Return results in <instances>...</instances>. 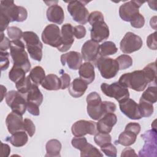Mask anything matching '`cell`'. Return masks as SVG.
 <instances>
[{"label": "cell", "mask_w": 157, "mask_h": 157, "mask_svg": "<svg viewBox=\"0 0 157 157\" xmlns=\"http://www.w3.org/2000/svg\"><path fill=\"white\" fill-rule=\"evenodd\" d=\"M41 86L47 90H58L61 87L60 78L55 74H50L45 76Z\"/></svg>", "instance_id": "d4e9b609"}, {"label": "cell", "mask_w": 157, "mask_h": 157, "mask_svg": "<svg viewBox=\"0 0 157 157\" xmlns=\"http://www.w3.org/2000/svg\"><path fill=\"white\" fill-rule=\"evenodd\" d=\"M137 156V155L135 153V150L134 149H132L131 147H127L126 148H124L121 154V156Z\"/></svg>", "instance_id": "f5cc1de1"}, {"label": "cell", "mask_w": 157, "mask_h": 157, "mask_svg": "<svg viewBox=\"0 0 157 157\" xmlns=\"http://www.w3.org/2000/svg\"><path fill=\"white\" fill-rule=\"evenodd\" d=\"M118 82L126 88H129L136 91H144L149 82L142 70L134 71L125 73L121 75Z\"/></svg>", "instance_id": "277c9868"}, {"label": "cell", "mask_w": 157, "mask_h": 157, "mask_svg": "<svg viewBox=\"0 0 157 157\" xmlns=\"http://www.w3.org/2000/svg\"><path fill=\"white\" fill-rule=\"evenodd\" d=\"M88 2L82 1H69L67 4V11L72 19L80 25H85L88 22L89 12L85 7Z\"/></svg>", "instance_id": "ba28073f"}, {"label": "cell", "mask_w": 157, "mask_h": 157, "mask_svg": "<svg viewBox=\"0 0 157 157\" xmlns=\"http://www.w3.org/2000/svg\"><path fill=\"white\" fill-rule=\"evenodd\" d=\"M1 156L2 157H7L9 156L10 153V148L9 145L6 144H3L2 142L1 143Z\"/></svg>", "instance_id": "816d5d0a"}, {"label": "cell", "mask_w": 157, "mask_h": 157, "mask_svg": "<svg viewBox=\"0 0 157 157\" xmlns=\"http://www.w3.org/2000/svg\"><path fill=\"white\" fill-rule=\"evenodd\" d=\"M87 113L94 120H98L104 115L113 113L116 105L110 101H102L100 95L95 91L90 93L86 97Z\"/></svg>", "instance_id": "6da1fadb"}, {"label": "cell", "mask_w": 157, "mask_h": 157, "mask_svg": "<svg viewBox=\"0 0 157 157\" xmlns=\"http://www.w3.org/2000/svg\"><path fill=\"white\" fill-rule=\"evenodd\" d=\"M120 109L128 118L131 120H140L142 118L137 103L133 99L127 98L119 102Z\"/></svg>", "instance_id": "9a60e30c"}, {"label": "cell", "mask_w": 157, "mask_h": 157, "mask_svg": "<svg viewBox=\"0 0 157 157\" xmlns=\"http://www.w3.org/2000/svg\"><path fill=\"white\" fill-rule=\"evenodd\" d=\"M145 141V144L139 152V156H156V131L151 129L145 132L141 135Z\"/></svg>", "instance_id": "8fae6325"}, {"label": "cell", "mask_w": 157, "mask_h": 157, "mask_svg": "<svg viewBox=\"0 0 157 157\" xmlns=\"http://www.w3.org/2000/svg\"><path fill=\"white\" fill-rule=\"evenodd\" d=\"M137 135L135 132L125 128L124 131L119 135L117 144L126 147L130 146L134 144Z\"/></svg>", "instance_id": "484cf974"}, {"label": "cell", "mask_w": 157, "mask_h": 157, "mask_svg": "<svg viewBox=\"0 0 157 157\" xmlns=\"http://www.w3.org/2000/svg\"><path fill=\"white\" fill-rule=\"evenodd\" d=\"M25 48V44L21 40L10 41V55L12 59L13 66L21 67L28 72L30 71L31 65Z\"/></svg>", "instance_id": "5b68a950"}, {"label": "cell", "mask_w": 157, "mask_h": 157, "mask_svg": "<svg viewBox=\"0 0 157 157\" xmlns=\"http://www.w3.org/2000/svg\"><path fill=\"white\" fill-rule=\"evenodd\" d=\"M47 20L52 23L61 25L64 19V13L63 8L58 4L50 5L47 10Z\"/></svg>", "instance_id": "7402d4cb"}, {"label": "cell", "mask_w": 157, "mask_h": 157, "mask_svg": "<svg viewBox=\"0 0 157 157\" xmlns=\"http://www.w3.org/2000/svg\"><path fill=\"white\" fill-rule=\"evenodd\" d=\"M80 78L88 84L91 83L95 78L94 68L90 62L82 63L78 69Z\"/></svg>", "instance_id": "cb8c5ba5"}, {"label": "cell", "mask_w": 157, "mask_h": 157, "mask_svg": "<svg viewBox=\"0 0 157 157\" xmlns=\"http://www.w3.org/2000/svg\"><path fill=\"white\" fill-rule=\"evenodd\" d=\"M23 129L28 132L29 137H32L36 132V127L33 121L29 118H25L23 121Z\"/></svg>", "instance_id": "7bdbcfd3"}, {"label": "cell", "mask_w": 157, "mask_h": 157, "mask_svg": "<svg viewBox=\"0 0 157 157\" xmlns=\"http://www.w3.org/2000/svg\"><path fill=\"white\" fill-rule=\"evenodd\" d=\"M1 101H2L4 99V98L5 97L6 94V92H7V89L6 88L3 86V85H1Z\"/></svg>", "instance_id": "db71d44e"}, {"label": "cell", "mask_w": 157, "mask_h": 157, "mask_svg": "<svg viewBox=\"0 0 157 157\" xmlns=\"http://www.w3.org/2000/svg\"><path fill=\"white\" fill-rule=\"evenodd\" d=\"M33 83L29 75L26 77H25L24 78L15 83V87L17 89V91L23 95H25L28 93Z\"/></svg>", "instance_id": "836d02e7"}, {"label": "cell", "mask_w": 157, "mask_h": 157, "mask_svg": "<svg viewBox=\"0 0 157 157\" xmlns=\"http://www.w3.org/2000/svg\"><path fill=\"white\" fill-rule=\"evenodd\" d=\"M25 131H20L12 134L10 137H8L6 140L15 147H21L26 144L28 140V137Z\"/></svg>", "instance_id": "4316f807"}, {"label": "cell", "mask_w": 157, "mask_h": 157, "mask_svg": "<svg viewBox=\"0 0 157 157\" xmlns=\"http://www.w3.org/2000/svg\"><path fill=\"white\" fill-rule=\"evenodd\" d=\"M144 3L139 1H130L123 4L119 8V15L125 21H130L131 18L137 13L139 9Z\"/></svg>", "instance_id": "2e32d148"}, {"label": "cell", "mask_w": 157, "mask_h": 157, "mask_svg": "<svg viewBox=\"0 0 157 157\" xmlns=\"http://www.w3.org/2000/svg\"><path fill=\"white\" fill-rule=\"evenodd\" d=\"M140 98L146 101L151 102L152 104L156 103L157 101L156 86H148L146 89V90L142 93Z\"/></svg>", "instance_id": "8d00e7d4"}, {"label": "cell", "mask_w": 157, "mask_h": 157, "mask_svg": "<svg viewBox=\"0 0 157 157\" xmlns=\"http://www.w3.org/2000/svg\"><path fill=\"white\" fill-rule=\"evenodd\" d=\"M29 76L32 83L38 86L42 84L45 78V71L41 66H36L30 71Z\"/></svg>", "instance_id": "f546056e"}, {"label": "cell", "mask_w": 157, "mask_h": 157, "mask_svg": "<svg viewBox=\"0 0 157 157\" xmlns=\"http://www.w3.org/2000/svg\"><path fill=\"white\" fill-rule=\"evenodd\" d=\"M88 143L87 140L83 136L82 137H74L71 140L72 145L76 149L80 151L83 148V147Z\"/></svg>", "instance_id": "ee69618b"}, {"label": "cell", "mask_w": 157, "mask_h": 157, "mask_svg": "<svg viewBox=\"0 0 157 157\" xmlns=\"http://www.w3.org/2000/svg\"><path fill=\"white\" fill-rule=\"evenodd\" d=\"M111 136L109 134L97 132L94 137V142L99 147H101L105 144L111 142Z\"/></svg>", "instance_id": "f35d334b"}, {"label": "cell", "mask_w": 157, "mask_h": 157, "mask_svg": "<svg viewBox=\"0 0 157 157\" xmlns=\"http://www.w3.org/2000/svg\"><path fill=\"white\" fill-rule=\"evenodd\" d=\"M27 110L29 113L34 116H38L40 114V110L39 108V105L27 101Z\"/></svg>", "instance_id": "f907efd6"}, {"label": "cell", "mask_w": 157, "mask_h": 157, "mask_svg": "<svg viewBox=\"0 0 157 157\" xmlns=\"http://www.w3.org/2000/svg\"><path fill=\"white\" fill-rule=\"evenodd\" d=\"M101 147V151L107 156L110 157H116L117 156V150L116 147L110 143L105 144L103 145H102Z\"/></svg>", "instance_id": "60d3db41"}, {"label": "cell", "mask_w": 157, "mask_h": 157, "mask_svg": "<svg viewBox=\"0 0 157 157\" xmlns=\"http://www.w3.org/2000/svg\"><path fill=\"white\" fill-rule=\"evenodd\" d=\"M143 42L141 37L132 32L126 33L120 43L121 51L126 54L136 52L141 48Z\"/></svg>", "instance_id": "7c38bea8"}, {"label": "cell", "mask_w": 157, "mask_h": 157, "mask_svg": "<svg viewBox=\"0 0 157 157\" xmlns=\"http://www.w3.org/2000/svg\"><path fill=\"white\" fill-rule=\"evenodd\" d=\"M26 73L25 71L21 67L13 66L9 72V78L12 82L17 83L25 77Z\"/></svg>", "instance_id": "1f68e13d"}, {"label": "cell", "mask_w": 157, "mask_h": 157, "mask_svg": "<svg viewBox=\"0 0 157 157\" xmlns=\"http://www.w3.org/2000/svg\"><path fill=\"white\" fill-rule=\"evenodd\" d=\"M156 32H154L153 33L150 34L147 38V45L148 47L151 50H156L157 44H156Z\"/></svg>", "instance_id": "7dc6e473"}, {"label": "cell", "mask_w": 157, "mask_h": 157, "mask_svg": "<svg viewBox=\"0 0 157 157\" xmlns=\"http://www.w3.org/2000/svg\"><path fill=\"white\" fill-rule=\"evenodd\" d=\"M72 134L75 137H82L86 134L95 135L97 132L96 123L91 120H80L75 122L71 127Z\"/></svg>", "instance_id": "5bb4252c"}, {"label": "cell", "mask_w": 157, "mask_h": 157, "mask_svg": "<svg viewBox=\"0 0 157 157\" xmlns=\"http://www.w3.org/2000/svg\"><path fill=\"white\" fill-rule=\"evenodd\" d=\"M1 69L2 71L6 70L9 66V53L7 52L1 51Z\"/></svg>", "instance_id": "f6af8a7d"}, {"label": "cell", "mask_w": 157, "mask_h": 157, "mask_svg": "<svg viewBox=\"0 0 157 157\" xmlns=\"http://www.w3.org/2000/svg\"><path fill=\"white\" fill-rule=\"evenodd\" d=\"M61 62L63 66L67 64L69 68L72 70H77L82 64V55L75 51H71L61 56Z\"/></svg>", "instance_id": "d6986e66"}, {"label": "cell", "mask_w": 157, "mask_h": 157, "mask_svg": "<svg viewBox=\"0 0 157 157\" xmlns=\"http://www.w3.org/2000/svg\"><path fill=\"white\" fill-rule=\"evenodd\" d=\"M43 95L37 85L33 83V85L26 94V101L33 102L37 105H40L43 101Z\"/></svg>", "instance_id": "83f0119b"}, {"label": "cell", "mask_w": 157, "mask_h": 157, "mask_svg": "<svg viewBox=\"0 0 157 157\" xmlns=\"http://www.w3.org/2000/svg\"><path fill=\"white\" fill-rule=\"evenodd\" d=\"M88 88V83L80 78H75L68 87V91L71 96L80 98L85 93Z\"/></svg>", "instance_id": "603a6c76"}, {"label": "cell", "mask_w": 157, "mask_h": 157, "mask_svg": "<svg viewBox=\"0 0 157 157\" xmlns=\"http://www.w3.org/2000/svg\"><path fill=\"white\" fill-rule=\"evenodd\" d=\"M1 17L7 19L10 22H23L28 17L27 10L22 7L17 6L13 1H1Z\"/></svg>", "instance_id": "3957f363"}, {"label": "cell", "mask_w": 157, "mask_h": 157, "mask_svg": "<svg viewBox=\"0 0 157 157\" xmlns=\"http://www.w3.org/2000/svg\"><path fill=\"white\" fill-rule=\"evenodd\" d=\"M42 40L47 45L58 48L61 44V31L56 25H48L42 33Z\"/></svg>", "instance_id": "4fadbf2b"}, {"label": "cell", "mask_w": 157, "mask_h": 157, "mask_svg": "<svg viewBox=\"0 0 157 157\" xmlns=\"http://www.w3.org/2000/svg\"><path fill=\"white\" fill-rule=\"evenodd\" d=\"M45 149L46 154L45 156H60L61 144L57 139L49 140L45 145Z\"/></svg>", "instance_id": "f1b7e54d"}, {"label": "cell", "mask_w": 157, "mask_h": 157, "mask_svg": "<svg viewBox=\"0 0 157 157\" xmlns=\"http://www.w3.org/2000/svg\"><path fill=\"white\" fill-rule=\"evenodd\" d=\"M118 48L114 42L112 41H106L99 45V55L101 56H107L115 54Z\"/></svg>", "instance_id": "4dcf8cb0"}, {"label": "cell", "mask_w": 157, "mask_h": 157, "mask_svg": "<svg viewBox=\"0 0 157 157\" xmlns=\"http://www.w3.org/2000/svg\"><path fill=\"white\" fill-rule=\"evenodd\" d=\"M88 21L91 25V38L98 43L108 39L109 28L104 20V15L99 11L92 12L88 17Z\"/></svg>", "instance_id": "7a4b0ae2"}, {"label": "cell", "mask_w": 157, "mask_h": 157, "mask_svg": "<svg viewBox=\"0 0 157 157\" xmlns=\"http://www.w3.org/2000/svg\"><path fill=\"white\" fill-rule=\"evenodd\" d=\"M10 41L6 37L3 33H1V43H0V50L1 51L6 52L7 50L10 48Z\"/></svg>", "instance_id": "c3c4849f"}, {"label": "cell", "mask_w": 157, "mask_h": 157, "mask_svg": "<svg viewBox=\"0 0 157 157\" xmlns=\"http://www.w3.org/2000/svg\"><path fill=\"white\" fill-rule=\"evenodd\" d=\"M74 27L70 23L63 25L61 29V45L57 48L58 50L61 52L67 51L72 46L74 42Z\"/></svg>", "instance_id": "e0dca14e"}, {"label": "cell", "mask_w": 157, "mask_h": 157, "mask_svg": "<svg viewBox=\"0 0 157 157\" xmlns=\"http://www.w3.org/2000/svg\"><path fill=\"white\" fill-rule=\"evenodd\" d=\"M117 117L113 113H109L104 115L98 120L96 123V128L98 132L109 134L113 126L117 123Z\"/></svg>", "instance_id": "44dd1931"}, {"label": "cell", "mask_w": 157, "mask_h": 157, "mask_svg": "<svg viewBox=\"0 0 157 157\" xmlns=\"http://www.w3.org/2000/svg\"><path fill=\"white\" fill-rule=\"evenodd\" d=\"M6 102L12 112L23 115L27 109L26 99L18 91H9L6 96Z\"/></svg>", "instance_id": "30bf717a"}, {"label": "cell", "mask_w": 157, "mask_h": 157, "mask_svg": "<svg viewBox=\"0 0 157 157\" xmlns=\"http://www.w3.org/2000/svg\"><path fill=\"white\" fill-rule=\"evenodd\" d=\"M23 39L31 58L40 61L42 58L43 45L37 34L33 31H25L23 34Z\"/></svg>", "instance_id": "8992f818"}, {"label": "cell", "mask_w": 157, "mask_h": 157, "mask_svg": "<svg viewBox=\"0 0 157 157\" xmlns=\"http://www.w3.org/2000/svg\"><path fill=\"white\" fill-rule=\"evenodd\" d=\"M119 66V70H124L128 69L132 65V59L128 55H121L116 59Z\"/></svg>", "instance_id": "74e56055"}, {"label": "cell", "mask_w": 157, "mask_h": 157, "mask_svg": "<svg viewBox=\"0 0 157 157\" xmlns=\"http://www.w3.org/2000/svg\"><path fill=\"white\" fill-rule=\"evenodd\" d=\"M86 33V28L83 25H77L74 27V35L78 39L83 38Z\"/></svg>", "instance_id": "bcb514c9"}, {"label": "cell", "mask_w": 157, "mask_h": 157, "mask_svg": "<svg viewBox=\"0 0 157 157\" xmlns=\"http://www.w3.org/2000/svg\"><path fill=\"white\" fill-rule=\"evenodd\" d=\"M101 90L105 96L113 98L119 102L129 98L128 89L118 82H113L110 85L103 83L101 85Z\"/></svg>", "instance_id": "9c48e42d"}, {"label": "cell", "mask_w": 157, "mask_h": 157, "mask_svg": "<svg viewBox=\"0 0 157 157\" xmlns=\"http://www.w3.org/2000/svg\"><path fill=\"white\" fill-rule=\"evenodd\" d=\"M101 76L105 79L114 77L119 71V66L116 59L109 57L100 56L94 62Z\"/></svg>", "instance_id": "52a82bcc"}, {"label": "cell", "mask_w": 157, "mask_h": 157, "mask_svg": "<svg viewBox=\"0 0 157 157\" xmlns=\"http://www.w3.org/2000/svg\"><path fill=\"white\" fill-rule=\"evenodd\" d=\"M155 63V62H153L148 64L142 70L145 73L149 83H153L155 84L156 83V69Z\"/></svg>", "instance_id": "d590c367"}, {"label": "cell", "mask_w": 157, "mask_h": 157, "mask_svg": "<svg viewBox=\"0 0 157 157\" xmlns=\"http://www.w3.org/2000/svg\"><path fill=\"white\" fill-rule=\"evenodd\" d=\"M81 55L86 62H95L98 58L99 44L92 40L86 41L82 45Z\"/></svg>", "instance_id": "ac0fdd59"}, {"label": "cell", "mask_w": 157, "mask_h": 157, "mask_svg": "<svg viewBox=\"0 0 157 157\" xmlns=\"http://www.w3.org/2000/svg\"><path fill=\"white\" fill-rule=\"evenodd\" d=\"M138 105L142 117H149L153 114L154 108L152 103L140 98L139 100V104Z\"/></svg>", "instance_id": "d6a6232c"}, {"label": "cell", "mask_w": 157, "mask_h": 157, "mask_svg": "<svg viewBox=\"0 0 157 157\" xmlns=\"http://www.w3.org/2000/svg\"><path fill=\"white\" fill-rule=\"evenodd\" d=\"M129 22L131 26L135 28H141L144 26L145 18L142 14L137 13L131 18Z\"/></svg>", "instance_id": "b9f144b4"}, {"label": "cell", "mask_w": 157, "mask_h": 157, "mask_svg": "<svg viewBox=\"0 0 157 157\" xmlns=\"http://www.w3.org/2000/svg\"><path fill=\"white\" fill-rule=\"evenodd\" d=\"M7 33L9 37L12 39V40H20V39L23 37V32L17 26H10L7 29Z\"/></svg>", "instance_id": "ab89813d"}, {"label": "cell", "mask_w": 157, "mask_h": 157, "mask_svg": "<svg viewBox=\"0 0 157 157\" xmlns=\"http://www.w3.org/2000/svg\"><path fill=\"white\" fill-rule=\"evenodd\" d=\"M60 81L61 84V90H64L69 87L71 83V77L69 75H68L67 73L63 72L61 74V75L60 77Z\"/></svg>", "instance_id": "681fc988"}, {"label": "cell", "mask_w": 157, "mask_h": 157, "mask_svg": "<svg viewBox=\"0 0 157 157\" xmlns=\"http://www.w3.org/2000/svg\"><path fill=\"white\" fill-rule=\"evenodd\" d=\"M81 156H103V154L91 144L87 143L80 150Z\"/></svg>", "instance_id": "e575fe53"}, {"label": "cell", "mask_w": 157, "mask_h": 157, "mask_svg": "<svg viewBox=\"0 0 157 157\" xmlns=\"http://www.w3.org/2000/svg\"><path fill=\"white\" fill-rule=\"evenodd\" d=\"M23 121L22 115L12 112L6 117V124L7 130L11 134L23 129Z\"/></svg>", "instance_id": "ffe728a7"}]
</instances>
